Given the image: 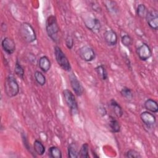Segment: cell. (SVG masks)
Returning a JSON list of instances; mask_svg holds the SVG:
<instances>
[{
  "label": "cell",
  "instance_id": "6da1fadb",
  "mask_svg": "<svg viewBox=\"0 0 158 158\" xmlns=\"http://www.w3.org/2000/svg\"><path fill=\"white\" fill-rule=\"evenodd\" d=\"M46 30L48 36L54 42H57L59 39V27L57 19L54 15L49 16L46 22Z\"/></svg>",
  "mask_w": 158,
  "mask_h": 158
},
{
  "label": "cell",
  "instance_id": "7a4b0ae2",
  "mask_svg": "<svg viewBox=\"0 0 158 158\" xmlns=\"http://www.w3.org/2000/svg\"><path fill=\"white\" fill-rule=\"evenodd\" d=\"M19 31L21 37L27 43H32L36 39L35 31L29 23H22L20 25Z\"/></svg>",
  "mask_w": 158,
  "mask_h": 158
},
{
  "label": "cell",
  "instance_id": "3957f363",
  "mask_svg": "<svg viewBox=\"0 0 158 158\" xmlns=\"http://www.w3.org/2000/svg\"><path fill=\"white\" fill-rule=\"evenodd\" d=\"M4 92L9 98L14 97L18 94L19 86L14 77L8 76L6 78L4 81Z\"/></svg>",
  "mask_w": 158,
  "mask_h": 158
},
{
  "label": "cell",
  "instance_id": "277c9868",
  "mask_svg": "<svg viewBox=\"0 0 158 158\" xmlns=\"http://www.w3.org/2000/svg\"><path fill=\"white\" fill-rule=\"evenodd\" d=\"M54 54L58 65L64 70L70 72L71 70L70 64L64 52L59 46H55Z\"/></svg>",
  "mask_w": 158,
  "mask_h": 158
},
{
  "label": "cell",
  "instance_id": "5b68a950",
  "mask_svg": "<svg viewBox=\"0 0 158 158\" xmlns=\"http://www.w3.org/2000/svg\"><path fill=\"white\" fill-rule=\"evenodd\" d=\"M62 94L64 101L69 107L70 112L72 114H76L78 112V104L73 94L67 89H64Z\"/></svg>",
  "mask_w": 158,
  "mask_h": 158
},
{
  "label": "cell",
  "instance_id": "8992f818",
  "mask_svg": "<svg viewBox=\"0 0 158 158\" xmlns=\"http://www.w3.org/2000/svg\"><path fill=\"white\" fill-rule=\"evenodd\" d=\"M83 22L86 27L93 33H98L100 31L101 25L100 21L95 17L86 16Z\"/></svg>",
  "mask_w": 158,
  "mask_h": 158
},
{
  "label": "cell",
  "instance_id": "52a82bcc",
  "mask_svg": "<svg viewBox=\"0 0 158 158\" xmlns=\"http://www.w3.org/2000/svg\"><path fill=\"white\" fill-rule=\"evenodd\" d=\"M79 56L86 62H91L95 59L96 54L93 49L88 46L81 47L79 49Z\"/></svg>",
  "mask_w": 158,
  "mask_h": 158
},
{
  "label": "cell",
  "instance_id": "ba28073f",
  "mask_svg": "<svg viewBox=\"0 0 158 158\" xmlns=\"http://www.w3.org/2000/svg\"><path fill=\"white\" fill-rule=\"evenodd\" d=\"M146 19L151 28L157 30L158 28V13L157 10L152 9L148 12Z\"/></svg>",
  "mask_w": 158,
  "mask_h": 158
},
{
  "label": "cell",
  "instance_id": "9c48e42d",
  "mask_svg": "<svg viewBox=\"0 0 158 158\" xmlns=\"http://www.w3.org/2000/svg\"><path fill=\"white\" fill-rule=\"evenodd\" d=\"M136 53L139 58L143 61L147 60L152 56V51L146 43H143L136 49Z\"/></svg>",
  "mask_w": 158,
  "mask_h": 158
},
{
  "label": "cell",
  "instance_id": "30bf717a",
  "mask_svg": "<svg viewBox=\"0 0 158 158\" xmlns=\"http://www.w3.org/2000/svg\"><path fill=\"white\" fill-rule=\"evenodd\" d=\"M69 80L71 87L77 96H81L83 93V88L76 75L72 73L69 75Z\"/></svg>",
  "mask_w": 158,
  "mask_h": 158
},
{
  "label": "cell",
  "instance_id": "8fae6325",
  "mask_svg": "<svg viewBox=\"0 0 158 158\" xmlns=\"http://www.w3.org/2000/svg\"><path fill=\"white\" fill-rule=\"evenodd\" d=\"M140 118L147 127H152L156 122L155 115L149 111H144L140 114Z\"/></svg>",
  "mask_w": 158,
  "mask_h": 158
},
{
  "label": "cell",
  "instance_id": "7c38bea8",
  "mask_svg": "<svg viewBox=\"0 0 158 158\" xmlns=\"http://www.w3.org/2000/svg\"><path fill=\"white\" fill-rule=\"evenodd\" d=\"M1 46L3 50L8 54H12L15 51V42L9 37H6L2 40Z\"/></svg>",
  "mask_w": 158,
  "mask_h": 158
},
{
  "label": "cell",
  "instance_id": "4fadbf2b",
  "mask_svg": "<svg viewBox=\"0 0 158 158\" xmlns=\"http://www.w3.org/2000/svg\"><path fill=\"white\" fill-rule=\"evenodd\" d=\"M104 38L106 43L109 46H115L117 43V35L112 30H109L104 32Z\"/></svg>",
  "mask_w": 158,
  "mask_h": 158
},
{
  "label": "cell",
  "instance_id": "5bb4252c",
  "mask_svg": "<svg viewBox=\"0 0 158 158\" xmlns=\"http://www.w3.org/2000/svg\"><path fill=\"white\" fill-rule=\"evenodd\" d=\"M38 65L43 72H47L51 69V64L49 58L47 56H44L40 58L38 61Z\"/></svg>",
  "mask_w": 158,
  "mask_h": 158
},
{
  "label": "cell",
  "instance_id": "9a60e30c",
  "mask_svg": "<svg viewBox=\"0 0 158 158\" xmlns=\"http://www.w3.org/2000/svg\"><path fill=\"white\" fill-rule=\"evenodd\" d=\"M144 107L146 110L152 113L158 112L157 102L152 99H148L144 102Z\"/></svg>",
  "mask_w": 158,
  "mask_h": 158
},
{
  "label": "cell",
  "instance_id": "2e32d148",
  "mask_svg": "<svg viewBox=\"0 0 158 158\" xmlns=\"http://www.w3.org/2000/svg\"><path fill=\"white\" fill-rule=\"evenodd\" d=\"M110 106L111 107V109L112 112L114 113V114L118 118L121 117L123 115V110L121 106L114 99H111L110 101Z\"/></svg>",
  "mask_w": 158,
  "mask_h": 158
},
{
  "label": "cell",
  "instance_id": "e0dca14e",
  "mask_svg": "<svg viewBox=\"0 0 158 158\" xmlns=\"http://www.w3.org/2000/svg\"><path fill=\"white\" fill-rule=\"evenodd\" d=\"M109 125L110 131L113 133H118L120 131V125L119 122L113 117H110Z\"/></svg>",
  "mask_w": 158,
  "mask_h": 158
},
{
  "label": "cell",
  "instance_id": "ac0fdd59",
  "mask_svg": "<svg viewBox=\"0 0 158 158\" xmlns=\"http://www.w3.org/2000/svg\"><path fill=\"white\" fill-rule=\"evenodd\" d=\"M33 149L35 152L39 156H42L45 152V147L39 140H35L34 141Z\"/></svg>",
  "mask_w": 158,
  "mask_h": 158
},
{
  "label": "cell",
  "instance_id": "d6986e66",
  "mask_svg": "<svg viewBox=\"0 0 158 158\" xmlns=\"http://www.w3.org/2000/svg\"><path fill=\"white\" fill-rule=\"evenodd\" d=\"M68 156L71 158L78 157V151L75 143H72L68 146Z\"/></svg>",
  "mask_w": 158,
  "mask_h": 158
},
{
  "label": "cell",
  "instance_id": "ffe728a7",
  "mask_svg": "<svg viewBox=\"0 0 158 158\" xmlns=\"http://www.w3.org/2000/svg\"><path fill=\"white\" fill-rule=\"evenodd\" d=\"M95 70L98 75V77L102 80H106L108 76L107 73L106 71V69L105 67L102 65H100L97 66L95 68Z\"/></svg>",
  "mask_w": 158,
  "mask_h": 158
},
{
  "label": "cell",
  "instance_id": "44dd1931",
  "mask_svg": "<svg viewBox=\"0 0 158 158\" xmlns=\"http://www.w3.org/2000/svg\"><path fill=\"white\" fill-rule=\"evenodd\" d=\"M49 156L52 158H61L62 152L60 149L56 146H51L49 148Z\"/></svg>",
  "mask_w": 158,
  "mask_h": 158
},
{
  "label": "cell",
  "instance_id": "7402d4cb",
  "mask_svg": "<svg viewBox=\"0 0 158 158\" xmlns=\"http://www.w3.org/2000/svg\"><path fill=\"white\" fill-rule=\"evenodd\" d=\"M103 3L104 4L107 10L109 11L110 12L115 14L118 12V9L115 2L110 1H104Z\"/></svg>",
  "mask_w": 158,
  "mask_h": 158
},
{
  "label": "cell",
  "instance_id": "603a6c76",
  "mask_svg": "<svg viewBox=\"0 0 158 158\" xmlns=\"http://www.w3.org/2000/svg\"><path fill=\"white\" fill-rule=\"evenodd\" d=\"M148 12V10H147V8L144 4H139L138 6L137 9H136V14L139 17H140L141 19L146 18Z\"/></svg>",
  "mask_w": 158,
  "mask_h": 158
},
{
  "label": "cell",
  "instance_id": "cb8c5ba5",
  "mask_svg": "<svg viewBox=\"0 0 158 158\" xmlns=\"http://www.w3.org/2000/svg\"><path fill=\"white\" fill-rule=\"evenodd\" d=\"M89 145L87 143H84L80 148L78 152V157L81 158H88L89 156Z\"/></svg>",
  "mask_w": 158,
  "mask_h": 158
},
{
  "label": "cell",
  "instance_id": "d4e9b609",
  "mask_svg": "<svg viewBox=\"0 0 158 158\" xmlns=\"http://www.w3.org/2000/svg\"><path fill=\"white\" fill-rule=\"evenodd\" d=\"M34 77L36 81L40 86H44L46 84V77L40 71H36L34 73Z\"/></svg>",
  "mask_w": 158,
  "mask_h": 158
},
{
  "label": "cell",
  "instance_id": "484cf974",
  "mask_svg": "<svg viewBox=\"0 0 158 158\" xmlns=\"http://www.w3.org/2000/svg\"><path fill=\"white\" fill-rule=\"evenodd\" d=\"M14 72L15 74L21 78L22 79H23V76H24V70L22 66L20 65V62H19L18 60H16L15 64V68H14Z\"/></svg>",
  "mask_w": 158,
  "mask_h": 158
},
{
  "label": "cell",
  "instance_id": "4316f807",
  "mask_svg": "<svg viewBox=\"0 0 158 158\" xmlns=\"http://www.w3.org/2000/svg\"><path fill=\"white\" fill-rule=\"evenodd\" d=\"M121 95L127 100H131L133 99V93L131 90L128 87H123L120 91Z\"/></svg>",
  "mask_w": 158,
  "mask_h": 158
},
{
  "label": "cell",
  "instance_id": "83f0119b",
  "mask_svg": "<svg viewBox=\"0 0 158 158\" xmlns=\"http://www.w3.org/2000/svg\"><path fill=\"white\" fill-rule=\"evenodd\" d=\"M121 42L122 43V44L126 47H128L130 45H131L133 40L131 39V38L128 35H123L122 38H121Z\"/></svg>",
  "mask_w": 158,
  "mask_h": 158
},
{
  "label": "cell",
  "instance_id": "f1b7e54d",
  "mask_svg": "<svg viewBox=\"0 0 158 158\" xmlns=\"http://www.w3.org/2000/svg\"><path fill=\"white\" fill-rule=\"evenodd\" d=\"M125 157H129V158H140V157H141V156L136 150L129 149L126 152Z\"/></svg>",
  "mask_w": 158,
  "mask_h": 158
},
{
  "label": "cell",
  "instance_id": "f546056e",
  "mask_svg": "<svg viewBox=\"0 0 158 158\" xmlns=\"http://www.w3.org/2000/svg\"><path fill=\"white\" fill-rule=\"evenodd\" d=\"M65 44H66L67 47L69 49H72V47L73 46V40L71 36H68L66 38V39H65Z\"/></svg>",
  "mask_w": 158,
  "mask_h": 158
},
{
  "label": "cell",
  "instance_id": "4dcf8cb0",
  "mask_svg": "<svg viewBox=\"0 0 158 158\" xmlns=\"http://www.w3.org/2000/svg\"><path fill=\"white\" fill-rule=\"evenodd\" d=\"M98 110L99 114L101 116H102V117L104 116V115L106 114V113H107L106 109H105L104 107H99L98 109Z\"/></svg>",
  "mask_w": 158,
  "mask_h": 158
}]
</instances>
